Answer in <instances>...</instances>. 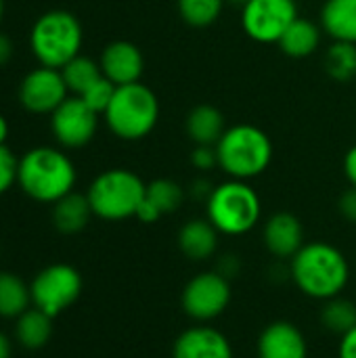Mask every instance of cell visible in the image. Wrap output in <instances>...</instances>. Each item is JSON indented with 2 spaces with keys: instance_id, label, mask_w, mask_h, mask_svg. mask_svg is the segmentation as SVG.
I'll return each mask as SVG.
<instances>
[{
  "instance_id": "obj_30",
  "label": "cell",
  "mask_w": 356,
  "mask_h": 358,
  "mask_svg": "<svg viewBox=\"0 0 356 358\" xmlns=\"http://www.w3.org/2000/svg\"><path fill=\"white\" fill-rule=\"evenodd\" d=\"M19 159L6 145H0V195L6 193L17 182Z\"/></svg>"
},
{
  "instance_id": "obj_4",
  "label": "cell",
  "mask_w": 356,
  "mask_h": 358,
  "mask_svg": "<svg viewBox=\"0 0 356 358\" xmlns=\"http://www.w3.org/2000/svg\"><path fill=\"white\" fill-rule=\"evenodd\" d=\"M107 128L122 141H141L153 132L159 120L157 94L143 82L118 86L103 113Z\"/></svg>"
},
{
  "instance_id": "obj_34",
  "label": "cell",
  "mask_w": 356,
  "mask_h": 358,
  "mask_svg": "<svg viewBox=\"0 0 356 358\" xmlns=\"http://www.w3.org/2000/svg\"><path fill=\"white\" fill-rule=\"evenodd\" d=\"M338 358H356V327L340 338Z\"/></svg>"
},
{
  "instance_id": "obj_3",
  "label": "cell",
  "mask_w": 356,
  "mask_h": 358,
  "mask_svg": "<svg viewBox=\"0 0 356 358\" xmlns=\"http://www.w3.org/2000/svg\"><path fill=\"white\" fill-rule=\"evenodd\" d=\"M218 168L235 180H252L273 162L271 136L254 124H237L225 130L216 143Z\"/></svg>"
},
{
  "instance_id": "obj_24",
  "label": "cell",
  "mask_w": 356,
  "mask_h": 358,
  "mask_svg": "<svg viewBox=\"0 0 356 358\" xmlns=\"http://www.w3.org/2000/svg\"><path fill=\"white\" fill-rule=\"evenodd\" d=\"M61 76L65 80L67 90L73 96H82L97 80L103 78V71H101V65L97 61L78 55L65 67H61Z\"/></svg>"
},
{
  "instance_id": "obj_8",
  "label": "cell",
  "mask_w": 356,
  "mask_h": 358,
  "mask_svg": "<svg viewBox=\"0 0 356 358\" xmlns=\"http://www.w3.org/2000/svg\"><path fill=\"white\" fill-rule=\"evenodd\" d=\"M231 279L218 271H204L191 277L183 287L180 306L189 319L197 323H210L225 315L231 304Z\"/></svg>"
},
{
  "instance_id": "obj_14",
  "label": "cell",
  "mask_w": 356,
  "mask_h": 358,
  "mask_svg": "<svg viewBox=\"0 0 356 358\" xmlns=\"http://www.w3.org/2000/svg\"><path fill=\"white\" fill-rule=\"evenodd\" d=\"M103 76L115 86L141 82L145 71V57L141 48L128 40H115L107 44L99 59Z\"/></svg>"
},
{
  "instance_id": "obj_37",
  "label": "cell",
  "mask_w": 356,
  "mask_h": 358,
  "mask_svg": "<svg viewBox=\"0 0 356 358\" xmlns=\"http://www.w3.org/2000/svg\"><path fill=\"white\" fill-rule=\"evenodd\" d=\"M214 191V187L208 182V180H204V178H197L193 185H191V195L195 197V199H204V201H208V197H210V193Z\"/></svg>"
},
{
  "instance_id": "obj_12",
  "label": "cell",
  "mask_w": 356,
  "mask_h": 358,
  "mask_svg": "<svg viewBox=\"0 0 356 358\" xmlns=\"http://www.w3.org/2000/svg\"><path fill=\"white\" fill-rule=\"evenodd\" d=\"M67 92L61 69L40 65L21 80L19 103L29 113H52L67 99Z\"/></svg>"
},
{
  "instance_id": "obj_26",
  "label": "cell",
  "mask_w": 356,
  "mask_h": 358,
  "mask_svg": "<svg viewBox=\"0 0 356 358\" xmlns=\"http://www.w3.org/2000/svg\"><path fill=\"white\" fill-rule=\"evenodd\" d=\"M325 71L336 82H350L356 78V44L334 42L325 52Z\"/></svg>"
},
{
  "instance_id": "obj_22",
  "label": "cell",
  "mask_w": 356,
  "mask_h": 358,
  "mask_svg": "<svg viewBox=\"0 0 356 358\" xmlns=\"http://www.w3.org/2000/svg\"><path fill=\"white\" fill-rule=\"evenodd\" d=\"M52 336V317L36 306H29L21 317H17L15 338L27 350H40L48 344Z\"/></svg>"
},
{
  "instance_id": "obj_2",
  "label": "cell",
  "mask_w": 356,
  "mask_h": 358,
  "mask_svg": "<svg viewBox=\"0 0 356 358\" xmlns=\"http://www.w3.org/2000/svg\"><path fill=\"white\" fill-rule=\"evenodd\" d=\"M76 178V166L61 149L34 147L19 159L17 185L40 203H55L71 193Z\"/></svg>"
},
{
  "instance_id": "obj_15",
  "label": "cell",
  "mask_w": 356,
  "mask_h": 358,
  "mask_svg": "<svg viewBox=\"0 0 356 358\" xmlns=\"http://www.w3.org/2000/svg\"><path fill=\"white\" fill-rule=\"evenodd\" d=\"M262 241L269 254L279 260H292L304 241V227L300 218L292 212H277L273 214L262 229Z\"/></svg>"
},
{
  "instance_id": "obj_25",
  "label": "cell",
  "mask_w": 356,
  "mask_h": 358,
  "mask_svg": "<svg viewBox=\"0 0 356 358\" xmlns=\"http://www.w3.org/2000/svg\"><path fill=\"white\" fill-rule=\"evenodd\" d=\"M321 325L334 336H346L356 327V304L342 296L325 300L321 308Z\"/></svg>"
},
{
  "instance_id": "obj_21",
  "label": "cell",
  "mask_w": 356,
  "mask_h": 358,
  "mask_svg": "<svg viewBox=\"0 0 356 358\" xmlns=\"http://www.w3.org/2000/svg\"><path fill=\"white\" fill-rule=\"evenodd\" d=\"M321 31H323L321 25H317L315 21L298 17L279 40V46L287 57H294V59L311 57L317 52L321 44Z\"/></svg>"
},
{
  "instance_id": "obj_42",
  "label": "cell",
  "mask_w": 356,
  "mask_h": 358,
  "mask_svg": "<svg viewBox=\"0 0 356 358\" xmlns=\"http://www.w3.org/2000/svg\"><path fill=\"white\" fill-rule=\"evenodd\" d=\"M229 2H235V4H241V6H243V4H245L248 0H229Z\"/></svg>"
},
{
  "instance_id": "obj_32",
  "label": "cell",
  "mask_w": 356,
  "mask_h": 358,
  "mask_svg": "<svg viewBox=\"0 0 356 358\" xmlns=\"http://www.w3.org/2000/svg\"><path fill=\"white\" fill-rule=\"evenodd\" d=\"M340 214L344 216V220L356 224V187H350L348 191H344V195L338 201Z\"/></svg>"
},
{
  "instance_id": "obj_17",
  "label": "cell",
  "mask_w": 356,
  "mask_h": 358,
  "mask_svg": "<svg viewBox=\"0 0 356 358\" xmlns=\"http://www.w3.org/2000/svg\"><path fill=\"white\" fill-rule=\"evenodd\" d=\"M218 231L208 218L187 220L178 231V250L193 262L210 260L218 250Z\"/></svg>"
},
{
  "instance_id": "obj_29",
  "label": "cell",
  "mask_w": 356,
  "mask_h": 358,
  "mask_svg": "<svg viewBox=\"0 0 356 358\" xmlns=\"http://www.w3.org/2000/svg\"><path fill=\"white\" fill-rule=\"evenodd\" d=\"M115 84L113 82H109L105 76L101 78V80H97L80 99L92 109V111H97L99 115L101 113H105V109L109 107V103H111V99H113V92H115Z\"/></svg>"
},
{
  "instance_id": "obj_36",
  "label": "cell",
  "mask_w": 356,
  "mask_h": 358,
  "mask_svg": "<svg viewBox=\"0 0 356 358\" xmlns=\"http://www.w3.org/2000/svg\"><path fill=\"white\" fill-rule=\"evenodd\" d=\"M344 174H346L350 187H356V145L348 149V153L344 157Z\"/></svg>"
},
{
  "instance_id": "obj_18",
  "label": "cell",
  "mask_w": 356,
  "mask_h": 358,
  "mask_svg": "<svg viewBox=\"0 0 356 358\" xmlns=\"http://www.w3.org/2000/svg\"><path fill=\"white\" fill-rule=\"evenodd\" d=\"M321 29L334 42L356 44V0H325L321 6Z\"/></svg>"
},
{
  "instance_id": "obj_10",
  "label": "cell",
  "mask_w": 356,
  "mask_h": 358,
  "mask_svg": "<svg viewBox=\"0 0 356 358\" xmlns=\"http://www.w3.org/2000/svg\"><path fill=\"white\" fill-rule=\"evenodd\" d=\"M298 17L296 0H248L241 8V27L254 42L279 44Z\"/></svg>"
},
{
  "instance_id": "obj_31",
  "label": "cell",
  "mask_w": 356,
  "mask_h": 358,
  "mask_svg": "<svg viewBox=\"0 0 356 358\" xmlns=\"http://www.w3.org/2000/svg\"><path fill=\"white\" fill-rule=\"evenodd\" d=\"M191 164L201 170V172H208L212 168L218 166V155H216V147H210V145H195L193 153H191Z\"/></svg>"
},
{
  "instance_id": "obj_39",
  "label": "cell",
  "mask_w": 356,
  "mask_h": 358,
  "mask_svg": "<svg viewBox=\"0 0 356 358\" xmlns=\"http://www.w3.org/2000/svg\"><path fill=\"white\" fill-rule=\"evenodd\" d=\"M0 358H10V342L2 331H0Z\"/></svg>"
},
{
  "instance_id": "obj_38",
  "label": "cell",
  "mask_w": 356,
  "mask_h": 358,
  "mask_svg": "<svg viewBox=\"0 0 356 358\" xmlns=\"http://www.w3.org/2000/svg\"><path fill=\"white\" fill-rule=\"evenodd\" d=\"M10 57H13V42H10L8 36H4L0 31V67L6 65L10 61Z\"/></svg>"
},
{
  "instance_id": "obj_7",
  "label": "cell",
  "mask_w": 356,
  "mask_h": 358,
  "mask_svg": "<svg viewBox=\"0 0 356 358\" xmlns=\"http://www.w3.org/2000/svg\"><path fill=\"white\" fill-rule=\"evenodd\" d=\"M147 182L126 168H111L101 172L88 187V201L92 214L101 220L120 222L136 216L138 206L145 199Z\"/></svg>"
},
{
  "instance_id": "obj_23",
  "label": "cell",
  "mask_w": 356,
  "mask_h": 358,
  "mask_svg": "<svg viewBox=\"0 0 356 358\" xmlns=\"http://www.w3.org/2000/svg\"><path fill=\"white\" fill-rule=\"evenodd\" d=\"M31 306L29 285L15 273H0V317L17 319Z\"/></svg>"
},
{
  "instance_id": "obj_11",
  "label": "cell",
  "mask_w": 356,
  "mask_h": 358,
  "mask_svg": "<svg viewBox=\"0 0 356 358\" xmlns=\"http://www.w3.org/2000/svg\"><path fill=\"white\" fill-rule=\"evenodd\" d=\"M99 128V113L92 111L80 96H67L50 113V130L55 141L65 149L88 145Z\"/></svg>"
},
{
  "instance_id": "obj_5",
  "label": "cell",
  "mask_w": 356,
  "mask_h": 358,
  "mask_svg": "<svg viewBox=\"0 0 356 358\" xmlns=\"http://www.w3.org/2000/svg\"><path fill=\"white\" fill-rule=\"evenodd\" d=\"M262 216V201L248 180H227L214 187L206 201V218L220 235L241 237L250 233Z\"/></svg>"
},
{
  "instance_id": "obj_20",
  "label": "cell",
  "mask_w": 356,
  "mask_h": 358,
  "mask_svg": "<svg viewBox=\"0 0 356 358\" xmlns=\"http://www.w3.org/2000/svg\"><path fill=\"white\" fill-rule=\"evenodd\" d=\"M187 134L195 145H210L216 147L220 136L225 134V115L220 109L212 105H197L189 111L187 122H185Z\"/></svg>"
},
{
  "instance_id": "obj_41",
  "label": "cell",
  "mask_w": 356,
  "mask_h": 358,
  "mask_svg": "<svg viewBox=\"0 0 356 358\" xmlns=\"http://www.w3.org/2000/svg\"><path fill=\"white\" fill-rule=\"evenodd\" d=\"M2 13H4V0H0V21H2Z\"/></svg>"
},
{
  "instance_id": "obj_6",
  "label": "cell",
  "mask_w": 356,
  "mask_h": 358,
  "mask_svg": "<svg viewBox=\"0 0 356 358\" xmlns=\"http://www.w3.org/2000/svg\"><path fill=\"white\" fill-rule=\"evenodd\" d=\"M84 40L82 23L69 10H46L31 25L29 46L40 65L61 69L80 55Z\"/></svg>"
},
{
  "instance_id": "obj_9",
  "label": "cell",
  "mask_w": 356,
  "mask_h": 358,
  "mask_svg": "<svg viewBox=\"0 0 356 358\" xmlns=\"http://www.w3.org/2000/svg\"><path fill=\"white\" fill-rule=\"evenodd\" d=\"M31 306L48 317H59L82 294V275L71 264H50L42 268L29 283Z\"/></svg>"
},
{
  "instance_id": "obj_27",
  "label": "cell",
  "mask_w": 356,
  "mask_h": 358,
  "mask_svg": "<svg viewBox=\"0 0 356 358\" xmlns=\"http://www.w3.org/2000/svg\"><path fill=\"white\" fill-rule=\"evenodd\" d=\"M145 197L159 210L162 216L166 214H174L183 201H185V189L170 178H155L151 182H147V191Z\"/></svg>"
},
{
  "instance_id": "obj_16",
  "label": "cell",
  "mask_w": 356,
  "mask_h": 358,
  "mask_svg": "<svg viewBox=\"0 0 356 358\" xmlns=\"http://www.w3.org/2000/svg\"><path fill=\"white\" fill-rule=\"evenodd\" d=\"M256 352L258 358H308V344L292 321H273L262 329Z\"/></svg>"
},
{
  "instance_id": "obj_40",
  "label": "cell",
  "mask_w": 356,
  "mask_h": 358,
  "mask_svg": "<svg viewBox=\"0 0 356 358\" xmlns=\"http://www.w3.org/2000/svg\"><path fill=\"white\" fill-rule=\"evenodd\" d=\"M6 136H8V122H6V117L0 113V145H4Z\"/></svg>"
},
{
  "instance_id": "obj_13",
  "label": "cell",
  "mask_w": 356,
  "mask_h": 358,
  "mask_svg": "<svg viewBox=\"0 0 356 358\" xmlns=\"http://www.w3.org/2000/svg\"><path fill=\"white\" fill-rule=\"evenodd\" d=\"M172 358H235L229 338L206 323L185 329L172 344Z\"/></svg>"
},
{
  "instance_id": "obj_28",
  "label": "cell",
  "mask_w": 356,
  "mask_h": 358,
  "mask_svg": "<svg viewBox=\"0 0 356 358\" xmlns=\"http://www.w3.org/2000/svg\"><path fill=\"white\" fill-rule=\"evenodd\" d=\"M225 2L227 0H178V15L193 27H208L220 17Z\"/></svg>"
},
{
  "instance_id": "obj_1",
  "label": "cell",
  "mask_w": 356,
  "mask_h": 358,
  "mask_svg": "<svg viewBox=\"0 0 356 358\" xmlns=\"http://www.w3.org/2000/svg\"><path fill=\"white\" fill-rule=\"evenodd\" d=\"M290 279L313 300H332L344 292L350 279L346 256L327 241H311L290 260Z\"/></svg>"
},
{
  "instance_id": "obj_19",
  "label": "cell",
  "mask_w": 356,
  "mask_h": 358,
  "mask_svg": "<svg viewBox=\"0 0 356 358\" xmlns=\"http://www.w3.org/2000/svg\"><path fill=\"white\" fill-rule=\"evenodd\" d=\"M90 216H94L90 201L82 193L71 191L52 203V224L63 235H76V233L84 231Z\"/></svg>"
},
{
  "instance_id": "obj_35",
  "label": "cell",
  "mask_w": 356,
  "mask_h": 358,
  "mask_svg": "<svg viewBox=\"0 0 356 358\" xmlns=\"http://www.w3.org/2000/svg\"><path fill=\"white\" fill-rule=\"evenodd\" d=\"M220 275H225L227 279H233L237 273H239V258L233 256V254H225L218 262V268H216Z\"/></svg>"
},
{
  "instance_id": "obj_33",
  "label": "cell",
  "mask_w": 356,
  "mask_h": 358,
  "mask_svg": "<svg viewBox=\"0 0 356 358\" xmlns=\"http://www.w3.org/2000/svg\"><path fill=\"white\" fill-rule=\"evenodd\" d=\"M136 220H141V222H145V224H153V222H157L159 218H162V214H159V210L145 197L143 199V203L138 206V210H136V216H134Z\"/></svg>"
}]
</instances>
